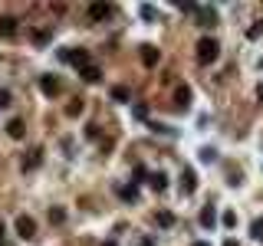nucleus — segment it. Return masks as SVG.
<instances>
[{
  "label": "nucleus",
  "mask_w": 263,
  "mask_h": 246,
  "mask_svg": "<svg viewBox=\"0 0 263 246\" xmlns=\"http://www.w3.org/2000/svg\"><path fill=\"white\" fill-rule=\"evenodd\" d=\"M224 227H227V230L237 227V214H234V210H227V214H224Z\"/></svg>",
  "instance_id": "5701e85b"
},
{
  "label": "nucleus",
  "mask_w": 263,
  "mask_h": 246,
  "mask_svg": "<svg viewBox=\"0 0 263 246\" xmlns=\"http://www.w3.org/2000/svg\"><path fill=\"white\" fill-rule=\"evenodd\" d=\"M257 98H260V105H263V86H260V89H257Z\"/></svg>",
  "instance_id": "cd10ccee"
},
{
  "label": "nucleus",
  "mask_w": 263,
  "mask_h": 246,
  "mask_svg": "<svg viewBox=\"0 0 263 246\" xmlns=\"http://www.w3.org/2000/svg\"><path fill=\"white\" fill-rule=\"evenodd\" d=\"M198 23L201 26H214L217 23V10H214V7H198Z\"/></svg>",
  "instance_id": "6e6552de"
},
{
  "label": "nucleus",
  "mask_w": 263,
  "mask_h": 246,
  "mask_svg": "<svg viewBox=\"0 0 263 246\" xmlns=\"http://www.w3.org/2000/svg\"><path fill=\"white\" fill-rule=\"evenodd\" d=\"M109 13H112V7H109V4H89V20H92V23L106 20Z\"/></svg>",
  "instance_id": "0eeeda50"
},
{
  "label": "nucleus",
  "mask_w": 263,
  "mask_h": 246,
  "mask_svg": "<svg viewBox=\"0 0 263 246\" xmlns=\"http://www.w3.org/2000/svg\"><path fill=\"white\" fill-rule=\"evenodd\" d=\"M260 66H263V62H260Z\"/></svg>",
  "instance_id": "f704fd0d"
},
{
  "label": "nucleus",
  "mask_w": 263,
  "mask_h": 246,
  "mask_svg": "<svg viewBox=\"0 0 263 246\" xmlns=\"http://www.w3.org/2000/svg\"><path fill=\"white\" fill-rule=\"evenodd\" d=\"M0 246H4V236H0Z\"/></svg>",
  "instance_id": "72a5a7b5"
},
{
  "label": "nucleus",
  "mask_w": 263,
  "mask_h": 246,
  "mask_svg": "<svg viewBox=\"0 0 263 246\" xmlns=\"http://www.w3.org/2000/svg\"><path fill=\"white\" fill-rule=\"evenodd\" d=\"M201 161H204V164L217 161V151H214V148H201Z\"/></svg>",
  "instance_id": "6ab92c4d"
},
{
  "label": "nucleus",
  "mask_w": 263,
  "mask_h": 246,
  "mask_svg": "<svg viewBox=\"0 0 263 246\" xmlns=\"http://www.w3.org/2000/svg\"><path fill=\"white\" fill-rule=\"evenodd\" d=\"M119 197L122 200H138V187L132 184V187H119Z\"/></svg>",
  "instance_id": "f3484780"
},
{
  "label": "nucleus",
  "mask_w": 263,
  "mask_h": 246,
  "mask_svg": "<svg viewBox=\"0 0 263 246\" xmlns=\"http://www.w3.org/2000/svg\"><path fill=\"white\" fill-rule=\"evenodd\" d=\"M0 105H10V92L7 89H0Z\"/></svg>",
  "instance_id": "bb28decb"
},
{
  "label": "nucleus",
  "mask_w": 263,
  "mask_h": 246,
  "mask_svg": "<svg viewBox=\"0 0 263 246\" xmlns=\"http://www.w3.org/2000/svg\"><path fill=\"white\" fill-rule=\"evenodd\" d=\"M217 53H220V43H217V40L204 37V40L198 43V62H201V66H211V62L217 59Z\"/></svg>",
  "instance_id": "f257e3e1"
},
{
  "label": "nucleus",
  "mask_w": 263,
  "mask_h": 246,
  "mask_svg": "<svg viewBox=\"0 0 263 246\" xmlns=\"http://www.w3.org/2000/svg\"><path fill=\"white\" fill-rule=\"evenodd\" d=\"M79 112H82V98H76L73 105H66V115H69V118H76Z\"/></svg>",
  "instance_id": "412c9836"
},
{
  "label": "nucleus",
  "mask_w": 263,
  "mask_h": 246,
  "mask_svg": "<svg viewBox=\"0 0 263 246\" xmlns=\"http://www.w3.org/2000/svg\"><path fill=\"white\" fill-rule=\"evenodd\" d=\"M63 59L73 62V66H79V69L89 66V53H86V49H63Z\"/></svg>",
  "instance_id": "7ed1b4c3"
},
{
  "label": "nucleus",
  "mask_w": 263,
  "mask_h": 246,
  "mask_svg": "<svg viewBox=\"0 0 263 246\" xmlns=\"http://www.w3.org/2000/svg\"><path fill=\"white\" fill-rule=\"evenodd\" d=\"M214 223H217V214H214V207H204V210H201V227L211 230Z\"/></svg>",
  "instance_id": "9b49d317"
},
{
  "label": "nucleus",
  "mask_w": 263,
  "mask_h": 246,
  "mask_svg": "<svg viewBox=\"0 0 263 246\" xmlns=\"http://www.w3.org/2000/svg\"><path fill=\"white\" fill-rule=\"evenodd\" d=\"M175 102H178V109H188V102H191V89L181 86V89L175 92Z\"/></svg>",
  "instance_id": "4468645a"
},
{
  "label": "nucleus",
  "mask_w": 263,
  "mask_h": 246,
  "mask_svg": "<svg viewBox=\"0 0 263 246\" xmlns=\"http://www.w3.org/2000/svg\"><path fill=\"white\" fill-rule=\"evenodd\" d=\"M102 246H115V243H102Z\"/></svg>",
  "instance_id": "473e14b6"
},
{
  "label": "nucleus",
  "mask_w": 263,
  "mask_h": 246,
  "mask_svg": "<svg viewBox=\"0 0 263 246\" xmlns=\"http://www.w3.org/2000/svg\"><path fill=\"white\" fill-rule=\"evenodd\" d=\"M250 236H253V240H263V220H253L250 223Z\"/></svg>",
  "instance_id": "aec40b11"
},
{
  "label": "nucleus",
  "mask_w": 263,
  "mask_h": 246,
  "mask_svg": "<svg viewBox=\"0 0 263 246\" xmlns=\"http://www.w3.org/2000/svg\"><path fill=\"white\" fill-rule=\"evenodd\" d=\"M0 236H4V220H0Z\"/></svg>",
  "instance_id": "2f4dec72"
},
{
  "label": "nucleus",
  "mask_w": 263,
  "mask_h": 246,
  "mask_svg": "<svg viewBox=\"0 0 263 246\" xmlns=\"http://www.w3.org/2000/svg\"><path fill=\"white\" fill-rule=\"evenodd\" d=\"M79 76H82V79H86V82H99V79H102L99 66H92V62H89L86 69H79Z\"/></svg>",
  "instance_id": "9d476101"
},
{
  "label": "nucleus",
  "mask_w": 263,
  "mask_h": 246,
  "mask_svg": "<svg viewBox=\"0 0 263 246\" xmlns=\"http://www.w3.org/2000/svg\"><path fill=\"white\" fill-rule=\"evenodd\" d=\"M63 220H66V214H63L59 207H56V210H50V223H63Z\"/></svg>",
  "instance_id": "b1692460"
},
{
  "label": "nucleus",
  "mask_w": 263,
  "mask_h": 246,
  "mask_svg": "<svg viewBox=\"0 0 263 246\" xmlns=\"http://www.w3.org/2000/svg\"><path fill=\"white\" fill-rule=\"evenodd\" d=\"M112 98H115V102H128V89L125 86H115L112 89Z\"/></svg>",
  "instance_id": "a211bd4d"
},
{
  "label": "nucleus",
  "mask_w": 263,
  "mask_h": 246,
  "mask_svg": "<svg viewBox=\"0 0 263 246\" xmlns=\"http://www.w3.org/2000/svg\"><path fill=\"white\" fill-rule=\"evenodd\" d=\"M7 135L10 138H23L26 135V128H23V122H20V118H13L10 125H7Z\"/></svg>",
  "instance_id": "ddd939ff"
},
{
  "label": "nucleus",
  "mask_w": 263,
  "mask_h": 246,
  "mask_svg": "<svg viewBox=\"0 0 263 246\" xmlns=\"http://www.w3.org/2000/svg\"><path fill=\"white\" fill-rule=\"evenodd\" d=\"M224 246H237V243H234V240H227V243H224Z\"/></svg>",
  "instance_id": "c85d7f7f"
},
{
  "label": "nucleus",
  "mask_w": 263,
  "mask_h": 246,
  "mask_svg": "<svg viewBox=\"0 0 263 246\" xmlns=\"http://www.w3.org/2000/svg\"><path fill=\"white\" fill-rule=\"evenodd\" d=\"M33 40H37V43H46V40H50V33H46V30H37V33H33Z\"/></svg>",
  "instance_id": "a878e982"
},
{
  "label": "nucleus",
  "mask_w": 263,
  "mask_h": 246,
  "mask_svg": "<svg viewBox=\"0 0 263 246\" xmlns=\"http://www.w3.org/2000/svg\"><path fill=\"white\" fill-rule=\"evenodd\" d=\"M158 59H161V53H158V46H151V43H145L142 46V62H145V66H158Z\"/></svg>",
  "instance_id": "39448f33"
},
{
  "label": "nucleus",
  "mask_w": 263,
  "mask_h": 246,
  "mask_svg": "<svg viewBox=\"0 0 263 246\" xmlns=\"http://www.w3.org/2000/svg\"><path fill=\"white\" fill-rule=\"evenodd\" d=\"M191 246H211V243H191Z\"/></svg>",
  "instance_id": "c756f323"
},
{
  "label": "nucleus",
  "mask_w": 263,
  "mask_h": 246,
  "mask_svg": "<svg viewBox=\"0 0 263 246\" xmlns=\"http://www.w3.org/2000/svg\"><path fill=\"white\" fill-rule=\"evenodd\" d=\"M194 191H198V178H194V171H181V194L191 197Z\"/></svg>",
  "instance_id": "423d86ee"
},
{
  "label": "nucleus",
  "mask_w": 263,
  "mask_h": 246,
  "mask_svg": "<svg viewBox=\"0 0 263 246\" xmlns=\"http://www.w3.org/2000/svg\"><path fill=\"white\" fill-rule=\"evenodd\" d=\"M148 184H151V187H155V191H158V194H161V191H165V187H168V178H165V174H161V171H158V174H151V181H148Z\"/></svg>",
  "instance_id": "dca6fc26"
},
{
  "label": "nucleus",
  "mask_w": 263,
  "mask_h": 246,
  "mask_svg": "<svg viewBox=\"0 0 263 246\" xmlns=\"http://www.w3.org/2000/svg\"><path fill=\"white\" fill-rule=\"evenodd\" d=\"M142 17H145V20H155V7L145 4V7H142Z\"/></svg>",
  "instance_id": "393cba45"
},
{
  "label": "nucleus",
  "mask_w": 263,
  "mask_h": 246,
  "mask_svg": "<svg viewBox=\"0 0 263 246\" xmlns=\"http://www.w3.org/2000/svg\"><path fill=\"white\" fill-rule=\"evenodd\" d=\"M142 246H155V243H151V240H145V243H142Z\"/></svg>",
  "instance_id": "7c9ffc66"
},
{
  "label": "nucleus",
  "mask_w": 263,
  "mask_h": 246,
  "mask_svg": "<svg viewBox=\"0 0 263 246\" xmlns=\"http://www.w3.org/2000/svg\"><path fill=\"white\" fill-rule=\"evenodd\" d=\"M40 161H43V151H40V148H33L30 154H23V171H33V167H40Z\"/></svg>",
  "instance_id": "1a4fd4ad"
},
{
  "label": "nucleus",
  "mask_w": 263,
  "mask_h": 246,
  "mask_svg": "<svg viewBox=\"0 0 263 246\" xmlns=\"http://www.w3.org/2000/svg\"><path fill=\"white\" fill-rule=\"evenodd\" d=\"M40 89H43V95H59V79L56 76H40Z\"/></svg>",
  "instance_id": "20e7f679"
},
{
  "label": "nucleus",
  "mask_w": 263,
  "mask_h": 246,
  "mask_svg": "<svg viewBox=\"0 0 263 246\" xmlns=\"http://www.w3.org/2000/svg\"><path fill=\"white\" fill-rule=\"evenodd\" d=\"M155 220H158V227H175V214L171 210H158Z\"/></svg>",
  "instance_id": "2eb2a0df"
},
{
  "label": "nucleus",
  "mask_w": 263,
  "mask_h": 246,
  "mask_svg": "<svg viewBox=\"0 0 263 246\" xmlns=\"http://www.w3.org/2000/svg\"><path fill=\"white\" fill-rule=\"evenodd\" d=\"M17 233L23 236V240H33V236H37V220L26 217V214H20L17 217Z\"/></svg>",
  "instance_id": "f03ea898"
},
{
  "label": "nucleus",
  "mask_w": 263,
  "mask_h": 246,
  "mask_svg": "<svg viewBox=\"0 0 263 246\" xmlns=\"http://www.w3.org/2000/svg\"><path fill=\"white\" fill-rule=\"evenodd\" d=\"M260 33H263V20H257V23H253L250 30H247V37H250V40H257Z\"/></svg>",
  "instance_id": "4be33fe9"
},
{
  "label": "nucleus",
  "mask_w": 263,
  "mask_h": 246,
  "mask_svg": "<svg viewBox=\"0 0 263 246\" xmlns=\"http://www.w3.org/2000/svg\"><path fill=\"white\" fill-rule=\"evenodd\" d=\"M0 33H4V37H13V33H17V20H13V17H0Z\"/></svg>",
  "instance_id": "f8f14e48"
}]
</instances>
